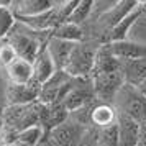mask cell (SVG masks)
Segmentation results:
<instances>
[{"label":"cell","instance_id":"6da1fadb","mask_svg":"<svg viewBox=\"0 0 146 146\" xmlns=\"http://www.w3.org/2000/svg\"><path fill=\"white\" fill-rule=\"evenodd\" d=\"M49 36H51V31H36V30L25 27L20 21H15L12 31L8 33L5 40L12 44L17 58L31 62L38 56V53L46 46Z\"/></svg>","mask_w":146,"mask_h":146},{"label":"cell","instance_id":"7a4b0ae2","mask_svg":"<svg viewBox=\"0 0 146 146\" xmlns=\"http://www.w3.org/2000/svg\"><path fill=\"white\" fill-rule=\"evenodd\" d=\"M102 44L104 43L89 40V38H84L82 41L76 43L62 72L67 74L71 79H89L94 69L95 54Z\"/></svg>","mask_w":146,"mask_h":146},{"label":"cell","instance_id":"3957f363","mask_svg":"<svg viewBox=\"0 0 146 146\" xmlns=\"http://www.w3.org/2000/svg\"><path fill=\"white\" fill-rule=\"evenodd\" d=\"M110 104L118 115H125L138 123L146 120V97L138 87L121 84Z\"/></svg>","mask_w":146,"mask_h":146},{"label":"cell","instance_id":"277c9868","mask_svg":"<svg viewBox=\"0 0 146 146\" xmlns=\"http://www.w3.org/2000/svg\"><path fill=\"white\" fill-rule=\"evenodd\" d=\"M90 82H92V90L95 100L110 104L113 95L117 94V90L123 84V77H121V72L118 69V71H112V72L94 74V76H90Z\"/></svg>","mask_w":146,"mask_h":146},{"label":"cell","instance_id":"5b68a950","mask_svg":"<svg viewBox=\"0 0 146 146\" xmlns=\"http://www.w3.org/2000/svg\"><path fill=\"white\" fill-rule=\"evenodd\" d=\"M53 0H12L10 8L15 15V20H23L46 13L53 8Z\"/></svg>","mask_w":146,"mask_h":146},{"label":"cell","instance_id":"8992f818","mask_svg":"<svg viewBox=\"0 0 146 146\" xmlns=\"http://www.w3.org/2000/svg\"><path fill=\"white\" fill-rule=\"evenodd\" d=\"M108 51L117 61H131V59H146V44L135 43L130 40L105 43Z\"/></svg>","mask_w":146,"mask_h":146},{"label":"cell","instance_id":"52a82bcc","mask_svg":"<svg viewBox=\"0 0 146 146\" xmlns=\"http://www.w3.org/2000/svg\"><path fill=\"white\" fill-rule=\"evenodd\" d=\"M115 121H117V112L112 107V104L95 100L90 107V113H89L90 126L97 128V130H107V128L115 126Z\"/></svg>","mask_w":146,"mask_h":146},{"label":"cell","instance_id":"ba28073f","mask_svg":"<svg viewBox=\"0 0 146 146\" xmlns=\"http://www.w3.org/2000/svg\"><path fill=\"white\" fill-rule=\"evenodd\" d=\"M113 128H115L117 146H136L138 130H139L138 121L128 118L125 115H118L117 113V121H115Z\"/></svg>","mask_w":146,"mask_h":146},{"label":"cell","instance_id":"9c48e42d","mask_svg":"<svg viewBox=\"0 0 146 146\" xmlns=\"http://www.w3.org/2000/svg\"><path fill=\"white\" fill-rule=\"evenodd\" d=\"M76 43H71V41L66 40H59V38H54V36H49L46 41V53L48 56L51 58L56 71H62L64 66H66L69 56L72 53Z\"/></svg>","mask_w":146,"mask_h":146},{"label":"cell","instance_id":"30bf717a","mask_svg":"<svg viewBox=\"0 0 146 146\" xmlns=\"http://www.w3.org/2000/svg\"><path fill=\"white\" fill-rule=\"evenodd\" d=\"M118 69L123 77V84L138 87L146 80V59L118 61Z\"/></svg>","mask_w":146,"mask_h":146},{"label":"cell","instance_id":"8fae6325","mask_svg":"<svg viewBox=\"0 0 146 146\" xmlns=\"http://www.w3.org/2000/svg\"><path fill=\"white\" fill-rule=\"evenodd\" d=\"M31 69H33L31 84H35L36 87H41L44 82H48L56 74V67H54L51 58L48 56L46 48H43L38 53V56L31 61Z\"/></svg>","mask_w":146,"mask_h":146},{"label":"cell","instance_id":"7c38bea8","mask_svg":"<svg viewBox=\"0 0 146 146\" xmlns=\"http://www.w3.org/2000/svg\"><path fill=\"white\" fill-rule=\"evenodd\" d=\"M3 72H5V77H7V82L12 84V86L31 84V79H33L31 62L27 59H21V58H17L12 64H8L3 69Z\"/></svg>","mask_w":146,"mask_h":146},{"label":"cell","instance_id":"4fadbf2b","mask_svg":"<svg viewBox=\"0 0 146 146\" xmlns=\"http://www.w3.org/2000/svg\"><path fill=\"white\" fill-rule=\"evenodd\" d=\"M40 87L35 84H25V86H12L7 87V105H28L38 102Z\"/></svg>","mask_w":146,"mask_h":146},{"label":"cell","instance_id":"5bb4252c","mask_svg":"<svg viewBox=\"0 0 146 146\" xmlns=\"http://www.w3.org/2000/svg\"><path fill=\"white\" fill-rule=\"evenodd\" d=\"M51 36L71 41V43H79L86 38L84 28L79 27V25H74V23H69V21H62L58 27H54L53 31H51Z\"/></svg>","mask_w":146,"mask_h":146},{"label":"cell","instance_id":"9a60e30c","mask_svg":"<svg viewBox=\"0 0 146 146\" xmlns=\"http://www.w3.org/2000/svg\"><path fill=\"white\" fill-rule=\"evenodd\" d=\"M90 12H92V2H90V0H77V2L74 3L72 12L69 13L66 21L82 27V25H86L87 20L90 18Z\"/></svg>","mask_w":146,"mask_h":146},{"label":"cell","instance_id":"2e32d148","mask_svg":"<svg viewBox=\"0 0 146 146\" xmlns=\"http://www.w3.org/2000/svg\"><path fill=\"white\" fill-rule=\"evenodd\" d=\"M126 40L146 44V2H141V10H139L138 18L135 20L131 30L128 33Z\"/></svg>","mask_w":146,"mask_h":146},{"label":"cell","instance_id":"e0dca14e","mask_svg":"<svg viewBox=\"0 0 146 146\" xmlns=\"http://www.w3.org/2000/svg\"><path fill=\"white\" fill-rule=\"evenodd\" d=\"M10 5H12V0H8V2H2L0 0V41L7 38L8 33L13 28L15 21H17Z\"/></svg>","mask_w":146,"mask_h":146},{"label":"cell","instance_id":"ac0fdd59","mask_svg":"<svg viewBox=\"0 0 146 146\" xmlns=\"http://www.w3.org/2000/svg\"><path fill=\"white\" fill-rule=\"evenodd\" d=\"M44 128L41 125H33L28 126L25 130H21L18 135H17V141H20L27 146H38L40 141L44 138Z\"/></svg>","mask_w":146,"mask_h":146},{"label":"cell","instance_id":"d6986e66","mask_svg":"<svg viewBox=\"0 0 146 146\" xmlns=\"http://www.w3.org/2000/svg\"><path fill=\"white\" fill-rule=\"evenodd\" d=\"M17 59V54H15L12 44L8 43L7 40L0 41V67L5 69L8 64H12L13 61Z\"/></svg>","mask_w":146,"mask_h":146},{"label":"cell","instance_id":"ffe728a7","mask_svg":"<svg viewBox=\"0 0 146 146\" xmlns=\"http://www.w3.org/2000/svg\"><path fill=\"white\" fill-rule=\"evenodd\" d=\"M7 87H8L7 77H5L3 69L0 67V107L7 105Z\"/></svg>","mask_w":146,"mask_h":146},{"label":"cell","instance_id":"44dd1931","mask_svg":"<svg viewBox=\"0 0 146 146\" xmlns=\"http://www.w3.org/2000/svg\"><path fill=\"white\" fill-rule=\"evenodd\" d=\"M136 146H146V120L139 123L138 141H136Z\"/></svg>","mask_w":146,"mask_h":146},{"label":"cell","instance_id":"7402d4cb","mask_svg":"<svg viewBox=\"0 0 146 146\" xmlns=\"http://www.w3.org/2000/svg\"><path fill=\"white\" fill-rule=\"evenodd\" d=\"M3 112H5V107H0V133L3 130Z\"/></svg>","mask_w":146,"mask_h":146},{"label":"cell","instance_id":"603a6c76","mask_svg":"<svg viewBox=\"0 0 146 146\" xmlns=\"http://www.w3.org/2000/svg\"><path fill=\"white\" fill-rule=\"evenodd\" d=\"M138 89H139V92H141V94H143V95L146 97V80L143 82V84H141V86H138Z\"/></svg>","mask_w":146,"mask_h":146},{"label":"cell","instance_id":"cb8c5ba5","mask_svg":"<svg viewBox=\"0 0 146 146\" xmlns=\"http://www.w3.org/2000/svg\"><path fill=\"white\" fill-rule=\"evenodd\" d=\"M8 146H27V145H23V143H20V141H17V139H15L13 143H10Z\"/></svg>","mask_w":146,"mask_h":146}]
</instances>
